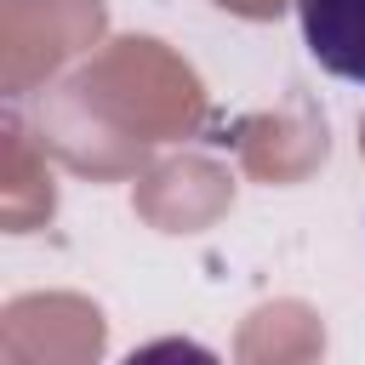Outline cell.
Segmentation results:
<instances>
[{"label": "cell", "instance_id": "obj_1", "mask_svg": "<svg viewBox=\"0 0 365 365\" xmlns=\"http://www.w3.org/2000/svg\"><path fill=\"white\" fill-rule=\"evenodd\" d=\"M297 23L325 74L365 86V0H297Z\"/></svg>", "mask_w": 365, "mask_h": 365}]
</instances>
